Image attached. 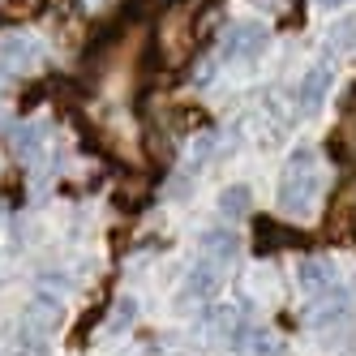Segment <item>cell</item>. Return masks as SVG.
Segmentation results:
<instances>
[{"instance_id":"obj_1","label":"cell","mask_w":356,"mask_h":356,"mask_svg":"<svg viewBox=\"0 0 356 356\" xmlns=\"http://www.w3.org/2000/svg\"><path fill=\"white\" fill-rule=\"evenodd\" d=\"M318 189H322V168L314 150H296L284 168V185H279V207L292 219H309L318 207Z\"/></svg>"},{"instance_id":"obj_2","label":"cell","mask_w":356,"mask_h":356,"mask_svg":"<svg viewBox=\"0 0 356 356\" xmlns=\"http://www.w3.org/2000/svg\"><path fill=\"white\" fill-rule=\"evenodd\" d=\"M60 300L56 296H35L26 309H22V318L13 322V339H9V356H39L47 348V339L60 330Z\"/></svg>"},{"instance_id":"obj_3","label":"cell","mask_w":356,"mask_h":356,"mask_svg":"<svg viewBox=\"0 0 356 356\" xmlns=\"http://www.w3.org/2000/svg\"><path fill=\"white\" fill-rule=\"evenodd\" d=\"M262 47H266V26H258V22H236V26L223 35L219 56L223 60H253Z\"/></svg>"},{"instance_id":"obj_4","label":"cell","mask_w":356,"mask_h":356,"mask_svg":"<svg viewBox=\"0 0 356 356\" xmlns=\"http://www.w3.org/2000/svg\"><path fill=\"white\" fill-rule=\"evenodd\" d=\"M300 288L314 296V305L330 300V296H343L339 292V275H335V266H330L326 258H305L300 262Z\"/></svg>"},{"instance_id":"obj_5","label":"cell","mask_w":356,"mask_h":356,"mask_svg":"<svg viewBox=\"0 0 356 356\" xmlns=\"http://www.w3.org/2000/svg\"><path fill=\"white\" fill-rule=\"evenodd\" d=\"M330 90V69L326 65H314L309 73H305V82H300V108L305 112H318L322 108V99Z\"/></svg>"},{"instance_id":"obj_6","label":"cell","mask_w":356,"mask_h":356,"mask_svg":"<svg viewBox=\"0 0 356 356\" xmlns=\"http://www.w3.org/2000/svg\"><path fill=\"white\" fill-rule=\"evenodd\" d=\"M326 232L330 236H352L356 232V193H343L335 202V211H330V219H326Z\"/></svg>"},{"instance_id":"obj_7","label":"cell","mask_w":356,"mask_h":356,"mask_svg":"<svg viewBox=\"0 0 356 356\" xmlns=\"http://www.w3.org/2000/svg\"><path fill=\"white\" fill-rule=\"evenodd\" d=\"M219 279H223L219 275V262H211V258L197 262L193 275H189V296H215L219 292Z\"/></svg>"},{"instance_id":"obj_8","label":"cell","mask_w":356,"mask_h":356,"mask_svg":"<svg viewBox=\"0 0 356 356\" xmlns=\"http://www.w3.org/2000/svg\"><path fill=\"white\" fill-rule=\"evenodd\" d=\"M249 207H253V193H249L245 185H227V189L219 193V215H227V219L249 215Z\"/></svg>"},{"instance_id":"obj_9","label":"cell","mask_w":356,"mask_h":356,"mask_svg":"<svg viewBox=\"0 0 356 356\" xmlns=\"http://www.w3.org/2000/svg\"><path fill=\"white\" fill-rule=\"evenodd\" d=\"M253 232H258V253H270V249H279V245L296 241L292 232H284V227L270 223V219H253Z\"/></svg>"},{"instance_id":"obj_10","label":"cell","mask_w":356,"mask_h":356,"mask_svg":"<svg viewBox=\"0 0 356 356\" xmlns=\"http://www.w3.org/2000/svg\"><path fill=\"white\" fill-rule=\"evenodd\" d=\"M202 245H207V258H211V262L236 258V236H232V232H207V236H202Z\"/></svg>"},{"instance_id":"obj_11","label":"cell","mask_w":356,"mask_h":356,"mask_svg":"<svg viewBox=\"0 0 356 356\" xmlns=\"http://www.w3.org/2000/svg\"><path fill=\"white\" fill-rule=\"evenodd\" d=\"M35 43L31 39H13V43H5L0 47V65H13V69H22V65H35Z\"/></svg>"},{"instance_id":"obj_12","label":"cell","mask_w":356,"mask_h":356,"mask_svg":"<svg viewBox=\"0 0 356 356\" xmlns=\"http://www.w3.org/2000/svg\"><path fill=\"white\" fill-rule=\"evenodd\" d=\"M39 142H43V129H39V124H22V129L13 134V155H17V159H35Z\"/></svg>"},{"instance_id":"obj_13","label":"cell","mask_w":356,"mask_h":356,"mask_svg":"<svg viewBox=\"0 0 356 356\" xmlns=\"http://www.w3.org/2000/svg\"><path fill=\"white\" fill-rule=\"evenodd\" d=\"M43 13V0H0V17L5 22H26Z\"/></svg>"},{"instance_id":"obj_14","label":"cell","mask_w":356,"mask_h":356,"mask_svg":"<svg viewBox=\"0 0 356 356\" xmlns=\"http://www.w3.org/2000/svg\"><path fill=\"white\" fill-rule=\"evenodd\" d=\"M330 52H352L356 47V17H343V22H335L330 26Z\"/></svg>"},{"instance_id":"obj_15","label":"cell","mask_w":356,"mask_h":356,"mask_svg":"<svg viewBox=\"0 0 356 356\" xmlns=\"http://www.w3.org/2000/svg\"><path fill=\"white\" fill-rule=\"evenodd\" d=\"M241 343H249V348H258V356H275V352H284V343H279L270 330H262V326H253V330H245L241 335Z\"/></svg>"},{"instance_id":"obj_16","label":"cell","mask_w":356,"mask_h":356,"mask_svg":"<svg viewBox=\"0 0 356 356\" xmlns=\"http://www.w3.org/2000/svg\"><path fill=\"white\" fill-rule=\"evenodd\" d=\"M134 318H138V300H134V296H120V300L112 305V318H108V322H112V330H129Z\"/></svg>"},{"instance_id":"obj_17","label":"cell","mask_w":356,"mask_h":356,"mask_svg":"<svg viewBox=\"0 0 356 356\" xmlns=\"http://www.w3.org/2000/svg\"><path fill=\"white\" fill-rule=\"evenodd\" d=\"M348 112H356V82H352V90H348Z\"/></svg>"},{"instance_id":"obj_18","label":"cell","mask_w":356,"mask_h":356,"mask_svg":"<svg viewBox=\"0 0 356 356\" xmlns=\"http://www.w3.org/2000/svg\"><path fill=\"white\" fill-rule=\"evenodd\" d=\"M322 5H335V0H322Z\"/></svg>"}]
</instances>
